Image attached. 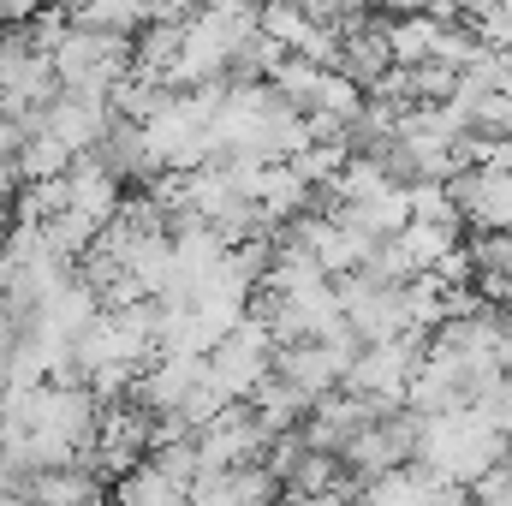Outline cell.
<instances>
[{
	"label": "cell",
	"instance_id": "1",
	"mask_svg": "<svg viewBox=\"0 0 512 506\" xmlns=\"http://www.w3.org/2000/svg\"><path fill=\"white\" fill-rule=\"evenodd\" d=\"M30 501L36 506H84V501H96V483L54 465V471H36L30 477Z\"/></svg>",
	"mask_w": 512,
	"mask_h": 506
}]
</instances>
